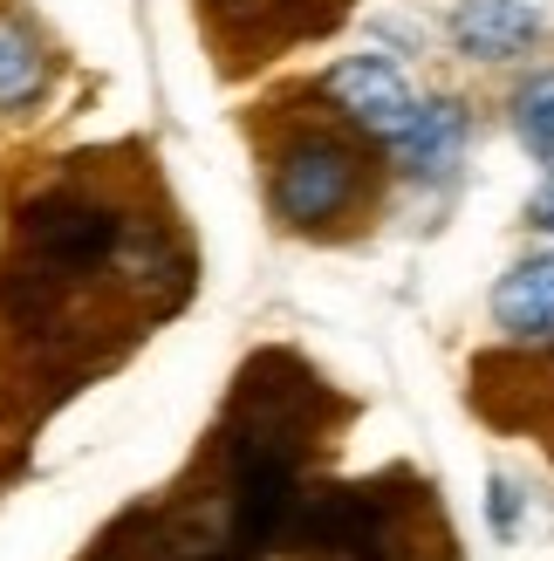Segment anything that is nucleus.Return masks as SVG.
<instances>
[{"instance_id":"obj_5","label":"nucleus","mask_w":554,"mask_h":561,"mask_svg":"<svg viewBox=\"0 0 554 561\" xmlns=\"http://www.w3.org/2000/svg\"><path fill=\"white\" fill-rule=\"evenodd\" d=\"M465 137H473V117L452 103V96H418V117H411L397 130V172L404 179H418V185H446L459 172V158H465Z\"/></svg>"},{"instance_id":"obj_1","label":"nucleus","mask_w":554,"mask_h":561,"mask_svg":"<svg viewBox=\"0 0 554 561\" xmlns=\"http://www.w3.org/2000/svg\"><path fill=\"white\" fill-rule=\"evenodd\" d=\"M137 219L96 185H42L35 199L14 213V240L0 261V316L21 335H55L69 308L90 295V280L117 274L130 254Z\"/></svg>"},{"instance_id":"obj_2","label":"nucleus","mask_w":554,"mask_h":561,"mask_svg":"<svg viewBox=\"0 0 554 561\" xmlns=\"http://www.w3.org/2000/svg\"><path fill=\"white\" fill-rule=\"evenodd\" d=\"M288 117L261 130L267 151V206L288 233L309 240H343L377 213L383 192V158L363 130H349L328 96H295L281 103Z\"/></svg>"},{"instance_id":"obj_9","label":"nucleus","mask_w":554,"mask_h":561,"mask_svg":"<svg viewBox=\"0 0 554 561\" xmlns=\"http://www.w3.org/2000/svg\"><path fill=\"white\" fill-rule=\"evenodd\" d=\"M547 164H554V158H547ZM528 227H534V233H554V179L528 199Z\"/></svg>"},{"instance_id":"obj_3","label":"nucleus","mask_w":554,"mask_h":561,"mask_svg":"<svg viewBox=\"0 0 554 561\" xmlns=\"http://www.w3.org/2000/svg\"><path fill=\"white\" fill-rule=\"evenodd\" d=\"M322 96H328V110H336L349 130H363L383 151H391L397 130L418 117V90L404 82V69L391 62V55H343V62L322 76Z\"/></svg>"},{"instance_id":"obj_6","label":"nucleus","mask_w":554,"mask_h":561,"mask_svg":"<svg viewBox=\"0 0 554 561\" xmlns=\"http://www.w3.org/2000/svg\"><path fill=\"white\" fill-rule=\"evenodd\" d=\"M534 35H541V0H459L452 14L459 55H480V62H507Z\"/></svg>"},{"instance_id":"obj_7","label":"nucleus","mask_w":554,"mask_h":561,"mask_svg":"<svg viewBox=\"0 0 554 561\" xmlns=\"http://www.w3.org/2000/svg\"><path fill=\"white\" fill-rule=\"evenodd\" d=\"M493 322H500L513 343H547L554 335V254H528L520 267L500 274V288H493Z\"/></svg>"},{"instance_id":"obj_10","label":"nucleus","mask_w":554,"mask_h":561,"mask_svg":"<svg viewBox=\"0 0 554 561\" xmlns=\"http://www.w3.org/2000/svg\"><path fill=\"white\" fill-rule=\"evenodd\" d=\"M486 507H493V527H500V535H513V486H507V480H493V500H486Z\"/></svg>"},{"instance_id":"obj_8","label":"nucleus","mask_w":554,"mask_h":561,"mask_svg":"<svg viewBox=\"0 0 554 561\" xmlns=\"http://www.w3.org/2000/svg\"><path fill=\"white\" fill-rule=\"evenodd\" d=\"M513 130L534 158H554V69H534L513 96Z\"/></svg>"},{"instance_id":"obj_4","label":"nucleus","mask_w":554,"mask_h":561,"mask_svg":"<svg viewBox=\"0 0 554 561\" xmlns=\"http://www.w3.org/2000/svg\"><path fill=\"white\" fill-rule=\"evenodd\" d=\"M55 90V42L14 0H0V117H35Z\"/></svg>"}]
</instances>
